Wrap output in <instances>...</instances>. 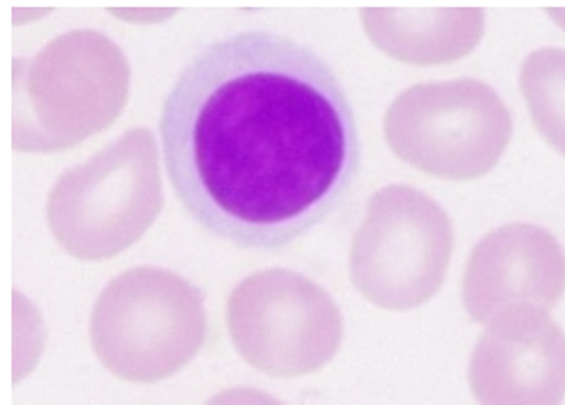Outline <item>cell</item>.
I'll return each mask as SVG.
<instances>
[{
    "label": "cell",
    "instance_id": "obj_1",
    "mask_svg": "<svg viewBox=\"0 0 565 405\" xmlns=\"http://www.w3.org/2000/svg\"><path fill=\"white\" fill-rule=\"evenodd\" d=\"M161 136L183 209L243 251H281L321 225L362 161L337 74L270 30L215 40L188 62L166 97Z\"/></svg>",
    "mask_w": 565,
    "mask_h": 405
},
{
    "label": "cell",
    "instance_id": "obj_2",
    "mask_svg": "<svg viewBox=\"0 0 565 405\" xmlns=\"http://www.w3.org/2000/svg\"><path fill=\"white\" fill-rule=\"evenodd\" d=\"M12 85L14 149L67 151L115 124L129 102L131 67L108 35L72 30L17 57Z\"/></svg>",
    "mask_w": 565,
    "mask_h": 405
},
{
    "label": "cell",
    "instance_id": "obj_3",
    "mask_svg": "<svg viewBox=\"0 0 565 405\" xmlns=\"http://www.w3.org/2000/svg\"><path fill=\"white\" fill-rule=\"evenodd\" d=\"M161 209L159 147L149 129H131L55 181L46 223L74 259L106 262L138 243Z\"/></svg>",
    "mask_w": 565,
    "mask_h": 405
},
{
    "label": "cell",
    "instance_id": "obj_4",
    "mask_svg": "<svg viewBox=\"0 0 565 405\" xmlns=\"http://www.w3.org/2000/svg\"><path fill=\"white\" fill-rule=\"evenodd\" d=\"M89 341L115 379L166 381L204 349V296L172 270L131 268L117 275L94 305Z\"/></svg>",
    "mask_w": 565,
    "mask_h": 405
},
{
    "label": "cell",
    "instance_id": "obj_5",
    "mask_svg": "<svg viewBox=\"0 0 565 405\" xmlns=\"http://www.w3.org/2000/svg\"><path fill=\"white\" fill-rule=\"evenodd\" d=\"M511 134L507 104L475 78L413 85L385 115V140L394 156L445 181H472L492 172Z\"/></svg>",
    "mask_w": 565,
    "mask_h": 405
},
{
    "label": "cell",
    "instance_id": "obj_6",
    "mask_svg": "<svg viewBox=\"0 0 565 405\" xmlns=\"http://www.w3.org/2000/svg\"><path fill=\"white\" fill-rule=\"evenodd\" d=\"M454 253V225L433 198L411 185H385L351 245L355 289L375 307L407 311L445 287Z\"/></svg>",
    "mask_w": 565,
    "mask_h": 405
},
{
    "label": "cell",
    "instance_id": "obj_7",
    "mask_svg": "<svg viewBox=\"0 0 565 405\" xmlns=\"http://www.w3.org/2000/svg\"><path fill=\"white\" fill-rule=\"evenodd\" d=\"M227 330L249 366L273 379H300L337 355L343 319L332 296L309 277L268 268L232 291Z\"/></svg>",
    "mask_w": 565,
    "mask_h": 405
},
{
    "label": "cell",
    "instance_id": "obj_8",
    "mask_svg": "<svg viewBox=\"0 0 565 405\" xmlns=\"http://www.w3.org/2000/svg\"><path fill=\"white\" fill-rule=\"evenodd\" d=\"M469 360V390L490 405L558 403L565 387V339L547 309L515 302L499 309Z\"/></svg>",
    "mask_w": 565,
    "mask_h": 405
},
{
    "label": "cell",
    "instance_id": "obj_9",
    "mask_svg": "<svg viewBox=\"0 0 565 405\" xmlns=\"http://www.w3.org/2000/svg\"><path fill=\"white\" fill-rule=\"evenodd\" d=\"M563 277L558 241L539 225L509 223L486 234L469 255L462 305L475 323L515 302L552 309L563 296Z\"/></svg>",
    "mask_w": 565,
    "mask_h": 405
},
{
    "label": "cell",
    "instance_id": "obj_10",
    "mask_svg": "<svg viewBox=\"0 0 565 405\" xmlns=\"http://www.w3.org/2000/svg\"><path fill=\"white\" fill-rule=\"evenodd\" d=\"M366 38L405 65H451L467 57L483 38L481 8H364Z\"/></svg>",
    "mask_w": 565,
    "mask_h": 405
}]
</instances>
